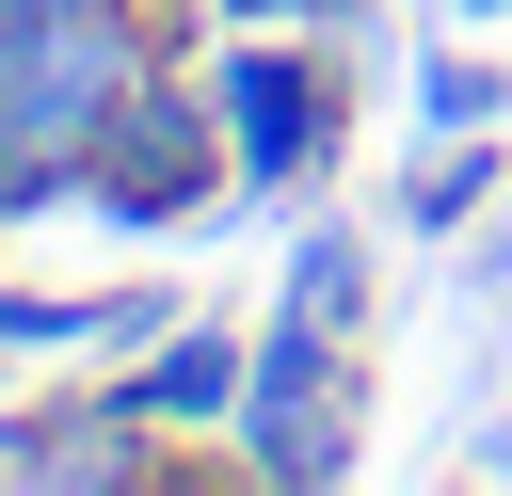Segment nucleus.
<instances>
[{
	"mask_svg": "<svg viewBox=\"0 0 512 496\" xmlns=\"http://www.w3.org/2000/svg\"><path fill=\"white\" fill-rule=\"evenodd\" d=\"M96 336V304H64V288H0V352H80Z\"/></svg>",
	"mask_w": 512,
	"mask_h": 496,
	"instance_id": "obj_9",
	"label": "nucleus"
},
{
	"mask_svg": "<svg viewBox=\"0 0 512 496\" xmlns=\"http://www.w3.org/2000/svg\"><path fill=\"white\" fill-rule=\"evenodd\" d=\"M0 16H32V0H0Z\"/></svg>",
	"mask_w": 512,
	"mask_h": 496,
	"instance_id": "obj_12",
	"label": "nucleus"
},
{
	"mask_svg": "<svg viewBox=\"0 0 512 496\" xmlns=\"http://www.w3.org/2000/svg\"><path fill=\"white\" fill-rule=\"evenodd\" d=\"M464 16H496V0H464Z\"/></svg>",
	"mask_w": 512,
	"mask_h": 496,
	"instance_id": "obj_11",
	"label": "nucleus"
},
{
	"mask_svg": "<svg viewBox=\"0 0 512 496\" xmlns=\"http://www.w3.org/2000/svg\"><path fill=\"white\" fill-rule=\"evenodd\" d=\"M240 368H256V352L192 320V336H160V352L128 368V416H144L160 448H176V432H224V416H240Z\"/></svg>",
	"mask_w": 512,
	"mask_h": 496,
	"instance_id": "obj_5",
	"label": "nucleus"
},
{
	"mask_svg": "<svg viewBox=\"0 0 512 496\" xmlns=\"http://www.w3.org/2000/svg\"><path fill=\"white\" fill-rule=\"evenodd\" d=\"M224 192H240V144H224L208 80L160 48V64L96 112V144H80V208H96V224H128V240H176V224H208Z\"/></svg>",
	"mask_w": 512,
	"mask_h": 496,
	"instance_id": "obj_1",
	"label": "nucleus"
},
{
	"mask_svg": "<svg viewBox=\"0 0 512 496\" xmlns=\"http://www.w3.org/2000/svg\"><path fill=\"white\" fill-rule=\"evenodd\" d=\"M240 480H352V368H336V336L320 320H272L256 336V368H240Z\"/></svg>",
	"mask_w": 512,
	"mask_h": 496,
	"instance_id": "obj_2",
	"label": "nucleus"
},
{
	"mask_svg": "<svg viewBox=\"0 0 512 496\" xmlns=\"http://www.w3.org/2000/svg\"><path fill=\"white\" fill-rule=\"evenodd\" d=\"M352 304H368V240H352V224H320V240L288 256V320H320V336H352Z\"/></svg>",
	"mask_w": 512,
	"mask_h": 496,
	"instance_id": "obj_6",
	"label": "nucleus"
},
{
	"mask_svg": "<svg viewBox=\"0 0 512 496\" xmlns=\"http://www.w3.org/2000/svg\"><path fill=\"white\" fill-rule=\"evenodd\" d=\"M224 16H288V32H320V16H352V0H224Z\"/></svg>",
	"mask_w": 512,
	"mask_h": 496,
	"instance_id": "obj_10",
	"label": "nucleus"
},
{
	"mask_svg": "<svg viewBox=\"0 0 512 496\" xmlns=\"http://www.w3.org/2000/svg\"><path fill=\"white\" fill-rule=\"evenodd\" d=\"M0 480H176V464H160V432L128 416V384H96V400L16 416V432H0Z\"/></svg>",
	"mask_w": 512,
	"mask_h": 496,
	"instance_id": "obj_4",
	"label": "nucleus"
},
{
	"mask_svg": "<svg viewBox=\"0 0 512 496\" xmlns=\"http://www.w3.org/2000/svg\"><path fill=\"white\" fill-rule=\"evenodd\" d=\"M480 192H496V160H480V128H432V160L400 176V208H416V224H464Z\"/></svg>",
	"mask_w": 512,
	"mask_h": 496,
	"instance_id": "obj_7",
	"label": "nucleus"
},
{
	"mask_svg": "<svg viewBox=\"0 0 512 496\" xmlns=\"http://www.w3.org/2000/svg\"><path fill=\"white\" fill-rule=\"evenodd\" d=\"M416 112H432V128H496V112H512V80H496V64H448V48H432V64H416Z\"/></svg>",
	"mask_w": 512,
	"mask_h": 496,
	"instance_id": "obj_8",
	"label": "nucleus"
},
{
	"mask_svg": "<svg viewBox=\"0 0 512 496\" xmlns=\"http://www.w3.org/2000/svg\"><path fill=\"white\" fill-rule=\"evenodd\" d=\"M208 112H224V144H240V192H288V176L336 160V64H320L304 32H240V48L208 64Z\"/></svg>",
	"mask_w": 512,
	"mask_h": 496,
	"instance_id": "obj_3",
	"label": "nucleus"
}]
</instances>
